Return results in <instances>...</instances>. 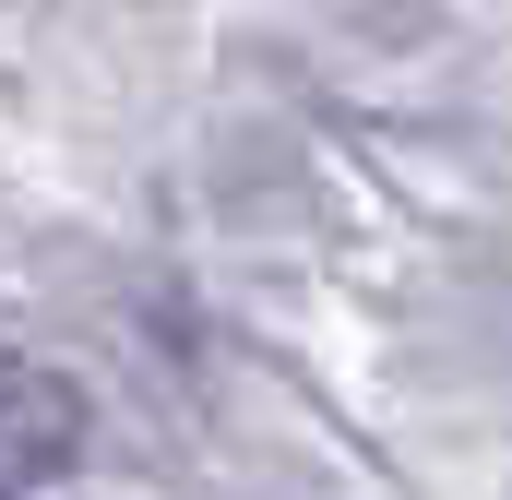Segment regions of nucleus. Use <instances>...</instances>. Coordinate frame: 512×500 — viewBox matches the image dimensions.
<instances>
[{"label": "nucleus", "mask_w": 512, "mask_h": 500, "mask_svg": "<svg viewBox=\"0 0 512 500\" xmlns=\"http://www.w3.org/2000/svg\"><path fill=\"white\" fill-rule=\"evenodd\" d=\"M48 465H72V393L24 358H0V500H24Z\"/></svg>", "instance_id": "1"}]
</instances>
